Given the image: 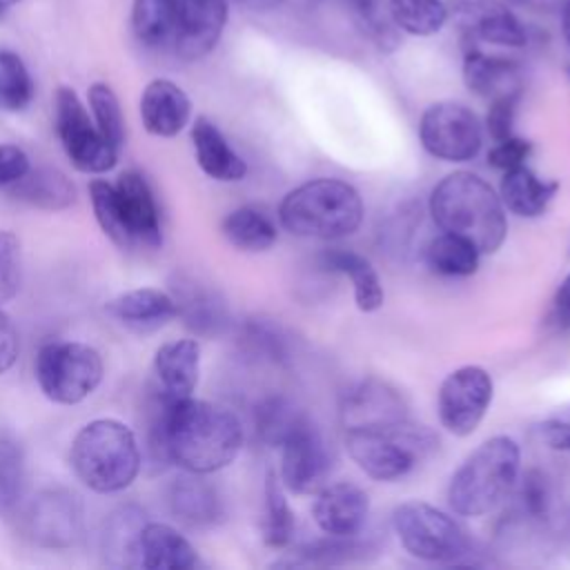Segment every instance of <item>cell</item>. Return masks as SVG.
I'll use <instances>...</instances> for the list:
<instances>
[{
    "label": "cell",
    "instance_id": "cell-1",
    "mask_svg": "<svg viewBox=\"0 0 570 570\" xmlns=\"http://www.w3.org/2000/svg\"><path fill=\"white\" fill-rule=\"evenodd\" d=\"M165 436L171 463L194 474L227 468L243 448V425L236 414L191 396L169 401Z\"/></svg>",
    "mask_w": 570,
    "mask_h": 570
},
{
    "label": "cell",
    "instance_id": "cell-2",
    "mask_svg": "<svg viewBox=\"0 0 570 570\" xmlns=\"http://www.w3.org/2000/svg\"><path fill=\"white\" fill-rule=\"evenodd\" d=\"M430 214L443 232L470 240L481 254H494L505 240V207L490 183L472 171L441 178L430 194Z\"/></svg>",
    "mask_w": 570,
    "mask_h": 570
},
{
    "label": "cell",
    "instance_id": "cell-3",
    "mask_svg": "<svg viewBox=\"0 0 570 570\" xmlns=\"http://www.w3.org/2000/svg\"><path fill=\"white\" fill-rule=\"evenodd\" d=\"M69 463L89 490L114 494L136 481L142 454L129 425L118 419H94L73 436Z\"/></svg>",
    "mask_w": 570,
    "mask_h": 570
},
{
    "label": "cell",
    "instance_id": "cell-4",
    "mask_svg": "<svg viewBox=\"0 0 570 570\" xmlns=\"http://www.w3.org/2000/svg\"><path fill=\"white\" fill-rule=\"evenodd\" d=\"M278 218L294 236L334 240L358 229L363 200L345 180L314 178L285 194L278 205Z\"/></svg>",
    "mask_w": 570,
    "mask_h": 570
},
{
    "label": "cell",
    "instance_id": "cell-5",
    "mask_svg": "<svg viewBox=\"0 0 570 570\" xmlns=\"http://www.w3.org/2000/svg\"><path fill=\"white\" fill-rule=\"evenodd\" d=\"M521 450L505 434L474 448L456 468L448 485V501L456 514L481 517L492 512L519 481Z\"/></svg>",
    "mask_w": 570,
    "mask_h": 570
},
{
    "label": "cell",
    "instance_id": "cell-6",
    "mask_svg": "<svg viewBox=\"0 0 570 570\" xmlns=\"http://www.w3.org/2000/svg\"><path fill=\"white\" fill-rule=\"evenodd\" d=\"M345 445L354 463L376 481L405 476L432 448L425 428L410 421L394 430H345Z\"/></svg>",
    "mask_w": 570,
    "mask_h": 570
},
{
    "label": "cell",
    "instance_id": "cell-7",
    "mask_svg": "<svg viewBox=\"0 0 570 570\" xmlns=\"http://www.w3.org/2000/svg\"><path fill=\"white\" fill-rule=\"evenodd\" d=\"M102 356L96 347L78 341H56L36 356V381L42 394L60 405L85 401L102 381Z\"/></svg>",
    "mask_w": 570,
    "mask_h": 570
},
{
    "label": "cell",
    "instance_id": "cell-8",
    "mask_svg": "<svg viewBox=\"0 0 570 570\" xmlns=\"http://www.w3.org/2000/svg\"><path fill=\"white\" fill-rule=\"evenodd\" d=\"M392 525L401 546L423 561H456L468 550L465 530L448 512L425 501H405L396 505Z\"/></svg>",
    "mask_w": 570,
    "mask_h": 570
},
{
    "label": "cell",
    "instance_id": "cell-9",
    "mask_svg": "<svg viewBox=\"0 0 570 570\" xmlns=\"http://www.w3.org/2000/svg\"><path fill=\"white\" fill-rule=\"evenodd\" d=\"M53 109L56 131L71 165L82 174H105L114 169L118 149L107 142L71 87H58Z\"/></svg>",
    "mask_w": 570,
    "mask_h": 570
},
{
    "label": "cell",
    "instance_id": "cell-10",
    "mask_svg": "<svg viewBox=\"0 0 570 570\" xmlns=\"http://www.w3.org/2000/svg\"><path fill=\"white\" fill-rule=\"evenodd\" d=\"M423 149L448 163L472 160L483 145V129L472 109L454 100L430 105L419 120Z\"/></svg>",
    "mask_w": 570,
    "mask_h": 570
},
{
    "label": "cell",
    "instance_id": "cell-11",
    "mask_svg": "<svg viewBox=\"0 0 570 570\" xmlns=\"http://www.w3.org/2000/svg\"><path fill=\"white\" fill-rule=\"evenodd\" d=\"M494 383L481 365H463L450 372L436 399L439 421L454 436H470L492 403Z\"/></svg>",
    "mask_w": 570,
    "mask_h": 570
},
{
    "label": "cell",
    "instance_id": "cell-12",
    "mask_svg": "<svg viewBox=\"0 0 570 570\" xmlns=\"http://www.w3.org/2000/svg\"><path fill=\"white\" fill-rule=\"evenodd\" d=\"M332 472V454L318 428L303 421L281 443V483L294 494H316L327 485Z\"/></svg>",
    "mask_w": 570,
    "mask_h": 570
},
{
    "label": "cell",
    "instance_id": "cell-13",
    "mask_svg": "<svg viewBox=\"0 0 570 570\" xmlns=\"http://www.w3.org/2000/svg\"><path fill=\"white\" fill-rule=\"evenodd\" d=\"M29 539L49 550H65L76 546L82 537L85 517L80 499L62 488L38 492L24 514Z\"/></svg>",
    "mask_w": 570,
    "mask_h": 570
},
{
    "label": "cell",
    "instance_id": "cell-14",
    "mask_svg": "<svg viewBox=\"0 0 570 570\" xmlns=\"http://www.w3.org/2000/svg\"><path fill=\"white\" fill-rule=\"evenodd\" d=\"M171 13V51L185 60L207 56L227 22V0H167Z\"/></svg>",
    "mask_w": 570,
    "mask_h": 570
},
{
    "label": "cell",
    "instance_id": "cell-15",
    "mask_svg": "<svg viewBox=\"0 0 570 570\" xmlns=\"http://www.w3.org/2000/svg\"><path fill=\"white\" fill-rule=\"evenodd\" d=\"M448 18L461 29L468 42L499 47H523L528 33L523 22L499 0H448Z\"/></svg>",
    "mask_w": 570,
    "mask_h": 570
},
{
    "label": "cell",
    "instance_id": "cell-16",
    "mask_svg": "<svg viewBox=\"0 0 570 570\" xmlns=\"http://www.w3.org/2000/svg\"><path fill=\"white\" fill-rule=\"evenodd\" d=\"M407 421L403 396L385 381L365 379L345 392L341 403L343 430H394Z\"/></svg>",
    "mask_w": 570,
    "mask_h": 570
},
{
    "label": "cell",
    "instance_id": "cell-17",
    "mask_svg": "<svg viewBox=\"0 0 570 570\" xmlns=\"http://www.w3.org/2000/svg\"><path fill=\"white\" fill-rule=\"evenodd\" d=\"M370 514V497L363 488L341 481L316 492L312 517L327 537H356Z\"/></svg>",
    "mask_w": 570,
    "mask_h": 570
},
{
    "label": "cell",
    "instance_id": "cell-18",
    "mask_svg": "<svg viewBox=\"0 0 570 570\" xmlns=\"http://www.w3.org/2000/svg\"><path fill=\"white\" fill-rule=\"evenodd\" d=\"M114 187H116L118 207L127 225V232L134 240V247L142 245L147 249H158L163 245L160 212L145 176L134 169L122 171Z\"/></svg>",
    "mask_w": 570,
    "mask_h": 570
},
{
    "label": "cell",
    "instance_id": "cell-19",
    "mask_svg": "<svg viewBox=\"0 0 570 570\" xmlns=\"http://www.w3.org/2000/svg\"><path fill=\"white\" fill-rule=\"evenodd\" d=\"M191 116L189 96L171 80H151L140 96V118L145 129L158 138H171L185 129Z\"/></svg>",
    "mask_w": 570,
    "mask_h": 570
},
{
    "label": "cell",
    "instance_id": "cell-20",
    "mask_svg": "<svg viewBox=\"0 0 570 570\" xmlns=\"http://www.w3.org/2000/svg\"><path fill=\"white\" fill-rule=\"evenodd\" d=\"M154 374L158 390L169 399L191 396L200 374V347L196 338L163 343L154 354Z\"/></svg>",
    "mask_w": 570,
    "mask_h": 570
},
{
    "label": "cell",
    "instance_id": "cell-21",
    "mask_svg": "<svg viewBox=\"0 0 570 570\" xmlns=\"http://www.w3.org/2000/svg\"><path fill=\"white\" fill-rule=\"evenodd\" d=\"M171 296L176 301V316H180L191 332L212 336L225 327L227 323L225 303L207 285L189 276H180L171 285Z\"/></svg>",
    "mask_w": 570,
    "mask_h": 570
},
{
    "label": "cell",
    "instance_id": "cell-22",
    "mask_svg": "<svg viewBox=\"0 0 570 570\" xmlns=\"http://www.w3.org/2000/svg\"><path fill=\"white\" fill-rule=\"evenodd\" d=\"M463 82L481 98L521 96V69L514 60L468 49L463 58Z\"/></svg>",
    "mask_w": 570,
    "mask_h": 570
},
{
    "label": "cell",
    "instance_id": "cell-23",
    "mask_svg": "<svg viewBox=\"0 0 570 570\" xmlns=\"http://www.w3.org/2000/svg\"><path fill=\"white\" fill-rule=\"evenodd\" d=\"M191 142L198 167L214 180L236 183L245 178L247 163L232 149L223 131L205 116H198L191 125Z\"/></svg>",
    "mask_w": 570,
    "mask_h": 570
},
{
    "label": "cell",
    "instance_id": "cell-24",
    "mask_svg": "<svg viewBox=\"0 0 570 570\" xmlns=\"http://www.w3.org/2000/svg\"><path fill=\"white\" fill-rule=\"evenodd\" d=\"M107 314L134 330H158L176 318V301L158 287H136L114 296L105 305Z\"/></svg>",
    "mask_w": 570,
    "mask_h": 570
},
{
    "label": "cell",
    "instance_id": "cell-25",
    "mask_svg": "<svg viewBox=\"0 0 570 570\" xmlns=\"http://www.w3.org/2000/svg\"><path fill=\"white\" fill-rule=\"evenodd\" d=\"M198 563L194 546L171 525L147 521L140 532V568L189 570Z\"/></svg>",
    "mask_w": 570,
    "mask_h": 570
},
{
    "label": "cell",
    "instance_id": "cell-26",
    "mask_svg": "<svg viewBox=\"0 0 570 570\" xmlns=\"http://www.w3.org/2000/svg\"><path fill=\"white\" fill-rule=\"evenodd\" d=\"M167 501H169V510L189 525H198V528L212 525L223 517L220 497L214 490V485H209L203 479V474L187 472L178 476L169 485Z\"/></svg>",
    "mask_w": 570,
    "mask_h": 570
},
{
    "label": "cell",
    "instance_id": "cell-27",
    "mask_svg": "<svg viewBox=\"0 0 570 570\" xmlns=\"http://www.w3.org/2000/svg\"><path fill=\"white\" fill-rule=\"evenodd\" d=\"M557 189V180H543L528 165H519L503 171L499 198L508 212L521 218H537L548 209Z\"/></svg>",
    "mask_w": 570,
    "mask_h": 570
},
{
    "label": "cell",
    "instance_id": "cell-28",
    "mask_svg": "<svg viewBox=\"0 0 570 570\" xmlns=\"http://www.w3.org/2000/svg\"><path fill=\"white\" fill-rule=\"evenodd\" d=\"M9 194L31 207L47 212L65 209L76 200L73 183L65 171L56 167H29L22 178L9 185Z\"/></svg>",
    "mask_w": 570,
    "mask_h": 570
},
{
    "label": "cell",
    "instance_id": "cell-29",
    "mask_svg": "<svg viewBox=\"0 0 570 570\" xmlns=\"http://www.w3.org/2000/svg\"><path fill=\"white\" fill-rule=\"evenodd\" d=\"M145 523V512L136 505H122L109 514L100 537L109 563L140 568V532Z\"/></svg>",
    "mask_w": 570,
    "mask_h": 570
},
{
    "label": "cell",
    "instance_id": "cell-30",
    "mask_svg": "<svg viewBox=\"0 0 570 570\" xmlns=\"http://www.w3.org/2000/svg\"><path fill=\"white\" fill-rule=\"evenodd\" d=\"M323 265L352 281L354 303L361 312H376L383 305V285L367 258L352 249H332L323 254Z\"/></svg>",
    "mask_w": 570,
    "mask_h": 570
},
{
    "label": "cell",
    "instance_id": "cell-31",
    "mask_svg": "<svg viewBox=\"0 0 570 570\" xmlns=\"http://www.w3.org/2000/svg\"><path fill=\"white\" fill-rule=\"evenodd\" d=\"M220 232L236 249L243 252H265L278 238L272 218L256 207H238L229 212L220 223Z\"/></svg>",
    "mask_w": 570,
    "mask_h": 570
},
{
    "label": "cell",
    "instance_id": "cell-32",
    "mask_svg": "<svg viewBox=\"0 0 570 570\" xmlns=\"http://www.w3.org/2000/svg\"><path fill=\"white\" fill-rule=\"evenodd\" d=\"M481 252L465 238L443 232L425 247V263L443 276H472L479 269Z\"/></svg>",
    "mask_w": 570,
    "mask_h": 570
},
{
    "label": "cell",
    "instance_id": "cell-33",
    "mask_svg": "<svg viewBox=\"0 0 570 570\" xmlns=\"http://www.w3.org/2000/svg\"><path fill=\"white\" fill-rule=\"evenodd\" d=\"M387 13L399 31L410 36H434L448 22L443 0H385Z\"/></svg>",
    "mask_w": 570,
    "mask_h": 570
},
{
    "label": "cell",
    "instance_id": "cell-34",
    "mask_svg": "<svg viewBox=\"0 0 570 570\" xmlns=\"http://www.w3.org/2000/svg\"><path fill=\"white\" fill-rule=\"evenodd\" d=\"M131 29L149 49L171 47V13L167 0H134Z\"/></svg>",
    "mask_w": 570,
    "mask_h": 570
},
{
    "label": "cell",
    "instance_id": "cell-35",
    "mask_svg": "<svg viewBox=\"0 0 570 570\" xmlns=\"http://www.w3.org/2000/svg\"><path fill=\"white\" fill-rule=\"evenodd\" d=\"M27 483V463L20 443L0 436V517H9L20 505Z\"/></svg>",
    "mask_w": 570,
    "mask_h": 570
},
{
    "label": "cell",
    "instance_id": "cell-36",
    "mask_svg": "<svg viewBox=\"0 0 570 570\" xmlns=\"http://www.w3.org/2000/svg\"><path fill=\"white\" fill-rule=\"evenodd\" d=\"M303 412H298L287 399L283 396H267L256 405L254 423L256 434L265 445L281 448L287 434L303 421Z\"/></svg>",
    "mask_w": 570,
    "mask_h": 570
},
{
    "label": "cell",
    "instance_id": "cell-37",
    "mask_svg": "<svg viewBox=\"0 0 570 570\" xmlns=\"http://www.w3.org/2000/svg\"><path fill=\"white\" fill-rule=\"evenodd\" d=\"M294 532V512L285 499L283 483L274 472L265 479V519H263V541L272 548H285Z\"/></svg>",
    "mask_w": 570,
    "mask_h": 570
},
{
    "label": "cell",
    "instance_id": "cell-38",
    "mask_svg": "<svg viewBox=\"0 0 570 570\" xmlns=\"http://www.w3.org/2000/svg\"><path fill=\"white\" fill-rule=\"evenodd\" d=\"M89 198L102 234L120 249H131L134 240L122 220L118 198H116V187L102 178H96L89 183Z\"/></svg>",
    "mask_w": 570,
    "mask_h": 570
},
{
    "label": "cell",
    "instance_id": "cell-39",
    "mask_svg": "<svg viewBox=\"0 0 570 570\" xmlns=\"http://www.w3.org/2000/svg\"><path fill=\"white\" fill-rule=\"evenodd\" d=\"M33 98V80L22 58L0 49V111H22Z\"/></svg>",
    "mask_w": 570,
    "mask_h": 570
},
{
    "label": "cell",
    "instance_id": "cell-40",
    "mask_svg": "<svg viewBox=\"0 0 570 570\" xmlns=\"http://www.w3.org/2000/svg\"><path fill=\"white\" fill-rule=\"evenodd\" d=\"M361 31L381 49L392 51L399 45V29L387 13L385 0H345Z\"/></svg>",
    "mask_w": 570,
    "mask_h": 570
},
{
    "label": "cell",
    "instance_id": "cell-41",
    "mask_svg": "<svg viewBox=\"0 0 570 570\" xmlns=\"http://www.w3.org/2000/svg\"><path fill=\"white\" fill-rule=\"evenodd\" d=\"M87 96H89V109L96 127L107 138V142L120 151L125 142V120H122L118 96L107 82H94Z\"/></svg>",
    "mask_w": 570,
    "mask_h": 570
},
{
    "label": "cell",
    "instance_id": "cell-42",
    "mask_svg": "<svg viewBox=\"0 0 570 570\" xmlns=\"http://www.w3.org/2000/svg\"><path fill=\"white\" fill-rule=\"evenodd\" d=\"M20 287V243L16 234L0 229V305L9 303Z\"/></svg>",
    "mask_w": 570,
    "mask_h": 570
},
{
    "label": "cell",
    "instance_id": "cell-43",
    "mask_svg": "<svg viewBox=\"0 0 570 570\" xmlns=\"http://www.w3.org/2000/svg\"><path fill=\"white\" fill-rule=\"evenodd\" d=\"M530 154H532V142L512 134L503 140H497V145L488 151V163L494 169L508 171L519 165H525Z\"/></svg>",
    "mask_w": 570,
    "mask_h": 570
},
{
    "label": "cell",
    "instance_id": "cell-44",
    "mask_svg": "<svg viewBox=\"0 0 570 570\" xmlns=\"http://www.w3.org/2000/svg\"><path fill=\"white\" fill-rule=\"evenodd\" d=\"M519 499H521L523 510L530 517H546L548 503H550V492H548L546 476L539 470H528L523 474L521 488H519Z\"/></svg>",
    "mask_w": 570,
    "mask_h": 570
},
{
    "label": "cell",
    "instance_id": "cell-45",
    "mask_svg": "<svg viewBox=\"0 0 570 570\" xmlns=\"http://www.w3.org/2000/svg\"><path fill=\"white\" fill-rule=\"evenodd\" d=\"M517 102H519V96H501V98L490 100L485 127H488V134L494 138V142L512 136Z\"/></svg>",
    "mask_w": 570,
    "mask_h": 570
},
{
    "label": "cell",
    "instance_id": "cell-46",
    "mask_svg": "<svg viewBox=\"0 0 570 570\" xmlns=\"http://www.w3.org/2000/svg\"><path fill=\"white\" fill-rule=\"evenodd\" d=\"M541 439L550 450L570 452V405L557 407L543 419Z\"/></svg>",
    "mask_w": 570,
    "mask_h": 570
},
{
    "label": "cell",
    "instance_id": "cell-47",
    "mask_svg": "<svg viewBox=\"0 0 570 570\" xmlns=\"http://www.w3.org/2000/svg\"><path fill=\"white\" fill-rule=\"evenodd\" d=\"M29 167V156L18 145H0V187L22 178Z\"/></svg>",
    "mask_w": 570,
    "mask_h": 570
},
{
    "label": "cell",
    "instance_id": "cell-48",
    "mask_svg": "<svg viewBox=\"0 0 570 570\" xmlns=\"http://www.w3.org/2000/svg\"><path fill=\"white\" fill-rule=\"evenodd\" d=\"M20 352V338L18 330L7 312L0 309V374L9 372L18 358Z\"/></svg>",
    "mask_w": 570,
    "mask_h": 570
},
{
    "label": "cell",
    "instance_id": "cell-49",
    "mask_svg": "<svg viewBox=\"0 0 570 570\" xmlns=\"http://www.w3.org/2000/svg\"><path fill=\"white\" fill-rule=\"evenodd\" d=\"M557 305H570V274L563 278V283L557 292Z\"/></svg>",
    "mask_w": 570,
    "mask_h": 570
},
{
    "label": "cell",
    "instance_id": "cell-50",
    "mask_svg": "<svg viewBox=\"0 0 570 570\" xmlns=\"http://www.w3.org/2000/svg\"><path fill=\"white\" fill-rule=\"evenodd\" d=\"M236 2L247 4V7H252V9H269V7L278 4L281 0H236Z\"/></svg>",
    "mask_w": 570,
    "mask_h": 570
},
{
    "label": "cell",
    "instance_id": "cell-51",
    "mask_svg": "<svg viewBox=\"0 0 570 570\" xmlns=\"http://www.w3.org/2000/svg\"><path fill=\"white\" fill-rule=\"evenodd\" d=\"M557 321L570 327V305H557Z\"/></svg>",
    "mask_w": 570,
    "mask_h": 570
},
{
    "label": "cell",
    "instance_id": "cell-52",
    "mask_svg": "<svg viewBox=\"0 0 570 570\" xmlns=\"http://www.w3.org/2000/svg\"><path fill=\"white\" fill-rule=\"evenodd\" d=\"M563 36H566V40L570 45V0L563 7Z\"/></svg>",
    "mask_w": 570,
    "mask_h": 570
},
{
    "label": "cell",
    "instance_id": "cell-53",
    "mask_svg": "<svg viewBox=\"0 0 570 570\" xmlns=\"http://www.w3.org/2000/svg\"><path fill=\"white\" fill-rule=\"evenodd\" d=\"M16 2H20V0H0V13L4 11V9H9V7H13Z\"/></svg>",
    "mask_w": 570,
    "mask_h": 570
},
{
    "label": "cell",
    "instance_id": "cell-54",
    "mask_svg": "<svg viewBox=\"0 0 570 570\" xmlns=\"http://www.w3.org/2000/svg\"><path fill=\"white\" fill-rule=\"evenodd\" d=\"M514 2H525V0H514Z\"/></svg>",
    "mask_w": 570,
    "mask_h": 570
},
{
    "label": "cell",
    "instance_id": "cell-55",
    "mask_svg": "<svg viewBox=\"0 0 570 570\" xmlns=\"http://www.w3.org/2000/svg\"><path fill=\"white\" fill-rule=\"evenodd\" d=\"M568 73H570V67H568Z\"/></svg>",
    "mask_w": 570,
    "mask_h": 570
}]
</instances>
